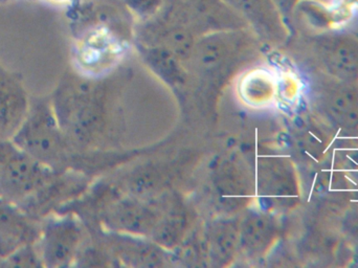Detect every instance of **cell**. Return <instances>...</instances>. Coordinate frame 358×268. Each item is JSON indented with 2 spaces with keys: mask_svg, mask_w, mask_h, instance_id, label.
I'll list each match as a JSON object with an SVG mask.
<instances>
[{
  "mask_svg": "<svg viewBox=\"0 0 358 268\" xmlns=\"http://www.w3.org/2000/svg\"><path fill=\"white\" fill-rule=\"evenodd\" d=\"M57 171L25 153L12 141L0 143V197L33 216Z\"/></svg>",
  "mask_w": 358,
  "mask_h": 268,
  "instance_id": "obj_1",
  "label": "cell"
},
{
  "mask_svg": "<svg viewBox=\"0 0 358 268\" xmlns=\"http://www.w3.org/2000/svg\"><path fill=\"white\" fill-rule=\"evenodd\" d=\"M10 141L25 153L58 172L64 157L63 130L45 97L31 98L29 111Z\"/></svg>",
  "mask_w": 358,
  "mask_h": 268,
  "instance_id": "obj_2",
  "label": "cell"
},
{
  "mask_svg": "<svg viewBox=\"0 0 358 268\" xmlns=\"http://www.w3.org/2000/svg\"><path fill=\"white\" fill-rule=\"evenodd\" d=\"M41 221L22 209L0 197V259L3 260L19 248L37 244Z\"/></svg>",
  "mask_w": 358,
  "mask_h": 268,
  "instance_id": "obj_3",
  "label": "cell"
},
{
  "mask_svg": "<svg viewBox=\"0 0 358 268\" xmlns=\"http://www.w3.org/2000/svg\"><path fill=\"white\" fill-rule=\"evenodd\" d=\"M31 98L22 80L0 64V143L10 141L29 111Z\"/></svg>",
  "mask_w": 358,
  "mask_h": 268,
  "instance_id": "obj_4",
  "label": "cell"
},
{
  "mask_svg": "<svg viewBox=\"0 0 358 268\" xmlns=\"http://www.w3.org/2000/svg\"><path fill=\"white\" fill-rule=\"evenodd\" d=\"M77 244L75 225L66 219L44 218L37 241L43 267H61L67 265Z\"/></svg>",
  "mask_w": 358,
  "mask_h": 268,
  "instance_id": "obj_5",
  "label": "cell"
},
{
  "mask_svg": "<svg viewBox=\"0 0 358 268\" xmlns=\"http://www.w3.org/2000/svg\"><path fill=\"white\" fill-rule=\"evenodd\" d=\"M2 267H43L37 244H29L19 248L2 260Z\"/></svg>",
  "mask_w": 358,
  "mask_h": 268,
  "instance_id": "obj_6",
  "label": "cell"
},
{
  "mask_svg": "<svg viewBox=\"0 0 358 268\" xmlns=\"http://www.w3.org/2000/svg\"><path fill=\"white\" fill-rule=\"evenodd\" d=\"M128 8L138 14L151 16L163 8L164 0H124Z\"/></svg>",
  "mask_w": 358,
  "mask_h": 268,
  "instance_id": "obj_7",
  "label": "cell"
}]
</instances>
